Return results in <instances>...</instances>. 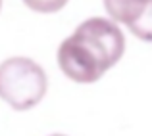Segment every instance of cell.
<instances>
[{
	"label": "cell",
	"mask_w": 152,
	"mask_h": 136,
	"mask_svg": "<svg viewBox=\"0 0 152 136\" xmlns=\"http://www.w3.org/2000/svg\"><path fill=\"white\" fill-rule=\"evenodd\" d=\"M0 10H2V0H0Z\"/></svg>",
	"instance_id": "obj_7"
},
{
	"label": "cell",
	"mask_w": 152,
	"mask_h": 136,
	"mask_svg": "<svg viewBox=\"0 0 152 136\" xmlns=\"http://www.w3.org/2000/svg\"><path fill=\"white\" fill-rule=\"evenodd\" d=\"M127 27L137 38H141L145 42H152V0H148L145 12Z\"/></svg>",
	"instance_id": "obj_5"
},
{
	"label": "cell",
	"mask_w": 152,
	"mask_h": 136,
	"mask_svg": "<svg viewBox=\"0 0 152 136\" xmlns=\"http://www.w3.org/2000/svg\"><path fill=\"white\" fill-rule=\"evenodd\" d=\"M75 37L93 50L106 71L121 59L125 52V37L115 21L106 17H91L75 29Z\"/></svg>",
	"instance_id": "obj_2"
},
{
	"label": "cell",
	"mask_w": 152,
	"mask_h": 136,
	"mask_svg": "<svg viewBox=\"0 0 152 136\" xmlns=\"http://www.w3.org/2000/svg\"><path fill=\"white\" fill-rule=\"evenodd\" d=\"M148 0H104V8L110 17L123 25H131L145 12Z\"/></svg>",
	"instance_id": "obj_4"
},
{
	"label": "cell",
	"mask_w": 152,
	"mask_h": 136,
	"mask_svg": "<svg viewBox=\"0 0 152 136\" xmlns=\"http://www.w3.org/2000/svg\"><path fill=\"white\" fill-rule=\"evenodd\" d=\"M48 90V77L37 61L14 56L0 63V98L10 107L25 111L35 107Z\"/></svg>",
	"instance_id": "obj_1"
},
{
	"label": "cell",
	"mask_w": 152,
	"mask_h": 136,
	"mask_svg": "<svg viewBox=\"0 0 152 136\" xmlns=\"http://www.w3.org/2000/svg\"><path fill=\"white\" fill-rule=\"evenodd\" d=\"M58 65L66 77H69L75 82H83V85L96 82L106 73V67L102 65V61L75 35H71L60 44Z\"/></svg>",
	"instance_id": "obj_3"
},
{
	"label": "cell",
	"mask_w": 152,
	"mask_h": 136,
	"mask_svg": "<svg viewBox=\"0 0 152 136\" xmlns=\"http://www.w3.org/2000/svg\"><path fill=\"white\" fill-rule=\"evenodd\" d=\"M23 2L33 12H39V14H54V12L62 10L69 0H23Z\"/></svg>",
	"instance_id": "obj_6"
}]
</instances>
